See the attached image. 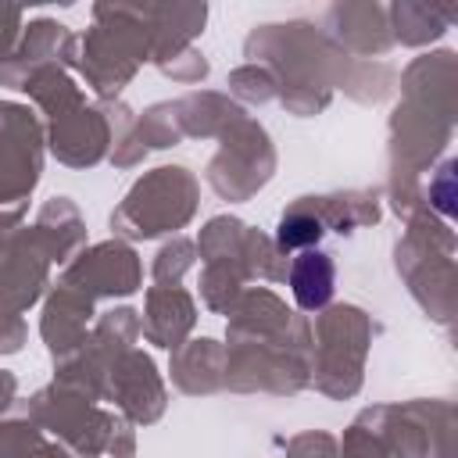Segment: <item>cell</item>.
Returning <instances> with one entry per match:
<instances>
[{
	"mask_svg": "<svg viewBox=\"0 0 458 458\" xmlns=\"http://www.w3.org/2000/svg\"><path fill=\"white\" fill-rule=\"evenodd\" d=\"M290 286L301 308H322L333 293V261L322 250H308L290 268Z\"/></svg>",
	"mask_w": 458,
	"mask_h": 458,
	"instance_id": "6da1fadb",
	"label": "cell"
},
{
	"mask_svg": "<svg viewBox=\"0 0 458 458\" xmlns=\"http://www.w3.org/2000/svg\"><path fill=\"white\" fill-rule=\"evenodd\" d=\"M318 222H311V218H290V222H283V229H279V243L283 247H293V243H301V240H318Z\"/></svg>",
	"mask_w": 458,
	"mask_h": 458,
	"instance_id": "7a4b0ae2",
	"label": "cell"
}]
</instances>
